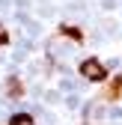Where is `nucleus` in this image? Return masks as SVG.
<instances>
[{"label":"nucleus","mask_w":122,"mask_h":125,"mask_svg":"<svg viewBox=\"0 0 122 125\" xmlns=\"http://www.w3.org/2000/svg\"><path fill=\"white\" fill-rule=\"evenodd\" d=\"M3 45H9V30L0 24V48H3Z\"/></svg>","instance_id":"obj_6"},{"label":"nucleus","mask_w":122,"mask_h":125,"mask_svg":"<svg viewBox=\"0 0 122 125\" xmlns=\"http://www.w3.org/2000/svg\"><path fill=\"white\" fill-rule=\"evenodd\" d=\"M9 125H33V116H27V113H15L9 119Z\"/></svg>","instance_id":"obj_5"},{"label":"nucleus","mask_w":122,"mask_h":125,"mask_svg":"<svg viewBox=\"0 0 122 125\" xmlns=\"http://www.w3.org/2000/svg\"><path fill=\"white\" fill-rule=\"evenodd\" d=\"M60 33L69 36V39H74V42H83V33H81L78 27H71V24H63V27H60Z\"/></svg>","instance_id":"obj_3"},{"label":"nucleus","mask_w":122,"mask_h":125,"mask_svg":"<svg viewBox=\"0 0 122 125\" xmlns=\"http://www.w3.org/2000/svg\"><path fill=\"white\" fill-rule=\"evenodd\" d=\"M110 101H116V98H122V77H113L110 81V86H107V92H104Z\"/></svg>","instance_id":"obj_2"},{"label":"nucleus","mask_w":122,"mask_h":125,"mask_svg":"<svg viewBox=\"0 0 122 125\" xmlns=\"http://www.w3.org/2000/svg\"><path fill=\"white\" fill-rule=\"evenodd\" d=\"M81 74L86 77V81H98V83L107 81V72H104L101 60H95V57H89V60H83V62H81Z\"/></svg>","instance_id":"obj_1"},{"label":"nucleus","mask_w":122,"mask_h":125,"mask_svg":"<svg viewBox=\"0 0 122 125\" xmlns=\"http://www.w3.org/2000/svg\"><path fill=\"white\" fill-rule=\"evenodd\" d=\"M6 92H9V98H21V81H18V77H12V81L6 83Z\"/></svg>","instance_id":"obj_4"}]
</instances>
